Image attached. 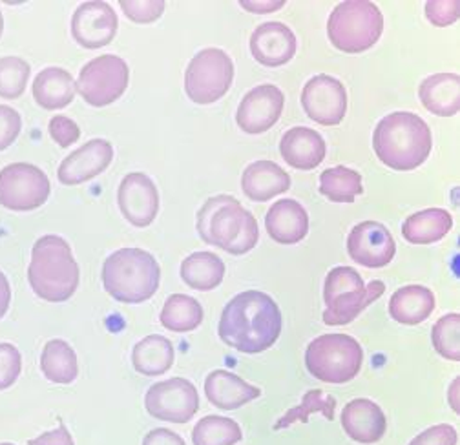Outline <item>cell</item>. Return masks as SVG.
I'll list each match as a JSON object with an SVG mask.
<instances>
[{"instance_id":"cell-1","label":"cell","mask_w":460,"mask_h":445,"mask_svg":"<svg viewBox=\"0 0 460 445\" xmlns=\"http://www.w3.org/2000/svg\"><path fill=\"white\" fill-rule=\"evenodd\" d=\"M281 327L283 318L276 301L265 292L247 291L226 303L217 332L228 347L258 354L278 342Z\"/></svg>"},{"instance_id":"cell-2","label":"cell","mask_w":460,"mask_h":445,"mask_svg":"<svg viewBox=\"0 0 460 445\" xmlns=\"http://www.w3.org/2000/svg\"><path fill=\"white\" fill-rule=\"evenodd\" d=\"M373 148L391 170L410 172L426 162L433 148V137L422 118L411 111H394L376 125Z\"/></svg>"},{"instance_id":"cell-3","label":"cell","mask_w":460,"mask_h":445,"mask_svg":"<svg viewBox=\"0 0 460 445\" xmlns=\"http://www.w3.org/2000/svg\"><path fill=\"white\" fill-rule=\"evenodd\" d=\"M198 234L207 245L228 254L251 252L260 238L254 215L233 196H216L205 201L198 212Z\"/></svg>"},{"instance_id":"cell-4","label":"cell","mask_w":460,"mask_h":445,"mask_svg":"<svg viewBox=\"0 0 460 445\" xmlns=\"http://www.w3.org/2000/svg\"><path fill=\"white\" fill-rule=\"evenodd\" d=\"M28 282L33 292L49 301H68L79 287V265L61 236H42L31 250Z\"/></svg>"},{"instance_id":"cell-5","label":"cell","mask_w":460,"mask_h":445,"mask_svg":"<svg viewBox=\"0 0 460 445\" xmlns=\"http://www.w3.org/2000/svg\"><path fill=\"white\" fill-rule=\"evenodd\" d=\"M159 263L143 249H121L102 265V285L121 303L136 305L150 300L159 289Z\"/></svg>"},{"instance_id":"cell-6","label":"cell","mask_w":460,"mask_h":445,"mask_svg":"<svg viewBox=\"0 0 460 445\" xmlns=\"http://www.w3.org/2000/svg\"><path fill=\"white\" fill-rule=\"evenodd\" d=\"M384 292L385 285L380 280L364 285L362 275L355 268L336 266L325 280L323 321L331 327L348 325Z\"/></svg>"},{"instance_id":"cell-7","label":"cell","mask_w":460,"mask_h":445,"mask_svg":"<svg viewBox=\"0 0 460 445\" xmlns=\"http://www.w3.org/2000/svg\"><path fill=\"white\" fill-rule=\"evenodd\" d=\"M384 31V17L369 0H345L327 22L331 44L343 53H362L376 44Z\"/></svg>"},{"instance_id":"cell-8","label":"cell","mask_w":460,"mask_h":445,"mask_svg":"<svg viewBox=\"0 0 460 445\" xmlns=\"http://www.w3.org/2000/svg\"><path fill=\"white\" fill-rule=\"evenodd\" d=\"M364 351L348 334H323L313 340L305 351L307 371L325 383H348L362 369Z\"/></svg>"},{"instance_id":"cell-9","label":"cell","mask_w":460,"mask_h":445,"mask_svg":"<svg viewBox=\"0 0 460 445\" xmlns=\"http://www.w3.org/2000/svg\"><path fill=\"white\" fill-rule=\"evenodd\" d=\"M234 65L219 48L201 49L185 74V92L196 104H212L233 86Z\"/></svg>"},{"instance_id":"cell-10","label":"cell","mask_w":460,"mask_h":445,"mask_svg":"<svg viewBox=\"0 0 460 445\" xmlns=\"http://www.w3.org/2000/svg\"><path fill=\"white\" fill-rule=\"evenodd\" d=\"M128 81L130 70L121 57L101 55L81 70L75 92H79L88 104L102 108L123 97L128 88Z\"/></svg>"},{"instance_id":"cell-11","label":"cell","mask_w":460,"mask_h":445,"mask_svg":"<svg viewBox=\"0 0 460 445\" xmlns=\"http://www.w3.org/2000/svg\"><path fill=\"white\" fill-rule=\"evenodd\" d=\"M49 179L35 164L13 162L0 170V205L8 210L28 212L49 197Z\"/></svg>"},{"instance_id":"cell-12","label":"cell","mask_w":460,"mask_h":445,"mask_svg":"<svg viewBox=\"0 0 460 445\" xmlns=\"http://www.w3.org/2000/svg\"><path fill=\"white\" fill-rule=\"evenodd\" d=\"M148 414L172 423H187L199 409V397L192 381L170 378L148 388L145 397Z\"/></svg>"},{"instance_id":"cell-13","label":"cell","mask_w":460,"mask_h":445,"mask_svg":"<svg viewBox=\"0 0 460 445\" xmlns=\"http://www.w3.org/2000/svg\"><path fill=\"white\" fill-rule=\"evenodd\" d=\"M302 106L309 119L322 127H336L348 111V92L331 75L313 77L302 92Z\"/></svg>"},{"instance_id":"cell-14","label":"cell","mask_w":460,"mask_h":445,"mask_svg":"<svg viewBox=\"0 0 460 445\" xmlns=\"http://www.w3.org/2000/svg\"><path fill=\"white\" fill-rule=\"evenodd\" d=\"M283 106L285 97L278 86H256L242 99L236 114V123L245 134H263L279 121Z\"/></svg>"},{"instance_id":"cell-15","label":"cell","mask_w":460,"mask_h":445,"mask_svg":"<svg viewBox=\"0 0 460 445\" xmlns=\"http://www.w3.org/2000/svg\"><path fill=\"white\" fill-rule=\"evenodd\" d=\"M348 252L362 266L382 268L394 257L396 245L385 225L378 221H364L351 231Z\"/></svg>"},{"instance_id":"cell-16","label":"cell","mask_w":460,"mask_h":445,"mask_svg":"<svg viewBox=\"0 0 460 445\" xmlns=\"http://www.w3.org/2000/svg\"><path fill=\"white\" fill-rule=\"evenodd\" d=\"M119 19L113 8L101 0L81 4L72 19V35L86 49L108 46L118 33Z\"/></svg>"},{"instance_id":"cell-17","label":"cell","mask_w":460,"mask_h":445,"mask_svg":"<svg viewBox=\"0 0 460 445\" xmlns=\"http://www.w3.org/2000/svg\"><path fill=\"white\" fill-rule=\"evenodd\" d=\"M118 201L123 215L134 227H148L159 210V194L155 183L141 172L128 174L118 192Z\"/></svg>"},{"instance_id":"cell-18","label":"cell","mask_w":460,"mask_h":445,"mask_svg":"<svg viewBox=\"0 0 460 445\" xmlns=\"http://www.w3.org/2000/svg\"><path fill=\"white\" fill-rule=\"evenodd\" d=\"M113 159V148L104 139H92L70 153L59 166L57 178L63 185L74 187L102 174Z\"/></svg>"},{"instance_id":"cell-19","label":"cell","mask_w":460,"mask_h":445,"mask_svg":"<svg viewBox=\"0 0 460 445\" xmlns=\"http://www.w3.org/2000/svg\"><path fill=\"white\" fill-rule=\"evenodd\" d=\"M298 49V40L289 26L281 22H265L251 37V53L254 59L269 68L289 63Z\"/></svg>"},{"instance_id":"cell-20","label":"cell","mask_w":460,"mask_h":445,"mask_svg":"<svg viewBox=\"0 0 460 445\" xmlns=\"http://www.w3.org/2000/svg\"><path fill=\"white\" fill-rule=\"evenodd\" d=\"M341 427L351 440L371 445L384 438L387 420L380 406L367 398H357L343 407Z\"/></svg>"},{"instance_id":"cell-21","label":"cell","mask_w":460,"mask_h":445,"mask_svg":"<svg viewBox=\"0 0 460 445\" xmlns=\"http://www.w3.org/2000/svg\"><path fill=\"white\" fill-rule=\"evenodd\" d=\"M269 236L281 245H295L309 232V215L295 199L276 201L265 217Z\"/></svg>"},{"instance_id":"cell-22","label":"cell","mask_w":460,"mask_h":445,"mask_svg":"<svg viewBox=\"0 0 460 445\" xmlns=\"http://www.w3.org/2000/svg\"><path fill=\"white\" fill-rule=\"evenodd\" d=\"M205 395L212 406L223 411H234L256 400L261 391L240 376L228 371H212L205 380Z\"/></svg>"},{"instance_id":"cell-23","label":"cell","mask_w":460,"mask_h":445,"mask_svg":"<svg viewBox=\"0 0 460 445\" xmlns=\"http://www.w3.org/2000/svg\"><path fill=\"white\" fill-rule=\"evenodd\" d=\"M281 157L296 170H313L322 164L327 153L323 137L311 128L296 127L285 132L279 143Z\"/></svg>"},{"instance_id":"cell-24","label":"cell","mask_w":460,"mask_h":445,"mask_svg":"<svg viewBox=\"0 0 460 445\" xmlns=\"http://www.w3.org/2000/svg\"><path fill=\"white\" fill-rule=\"evenodd\" d=\"M242 188L249 199L263 203L289 190L291 178L272 161H256L245 169Z\"/></svg>"},{"instance_id":"cell-25","label":"cell","mask_w":460,"mask_h":445,"mask_svg":"<svg viewBox=\"0 0 460 445\" xmlns=\"http://www.w3.org/2000/svg\"><path fill=\"white\" fill-rule=\"evenodd\" d=\"M419 97L424 108L438 118H453L460 109V77L456 74H435L422 81Z\"/></svg>"},{"instance_id":"cell-26","label":"cell","mask_w":460,"mask_h":445,"mask_svg":"<svg viewBox=\"0 0 460 445\" xmlns=\"http://www.w3.org/2000/svg\"><path fill=\"white\" fill-rule=\"evenodd\" d=\"M75 97V81L63 68H46L33 81V99L44 109H63Z\"/></svg>"},{"instance_id":"cell-27","label":"cell","mask_w":460,"mask_h":445,"mask_svg":"<svg viewBox=\"0 0 460 445\" xmlns=\"http://www.w3.org/2000/svg\"><path fill=\"white\" fill-rule=\"evenodd\" d=\"M435 310V294L422 285H408L389 300V314L402 325H419Z\"/></svg>"},{"instance_id":"cell-28","label":"cell","mask_w":460,"mask_h":445,"mask_svg":"<svg viewBox=\"0 0 460 445\" xmlns=\"http://www.w3.org/2000/svg\"><path fill=\"white\" fill-rule=\"evenodd\" d=\"M453 227V217L444 208H428L410 215L402 225V236L413 245L440 241Z\"/></svg>"},{"instance_id":"cell-29","label":"cell","mask_w":460,"mask_h":445,"mask_svg":"<svg viewBox=\"0 0 460 445\" xmlns=\"http://www.w3.org/2000/svg\"><path fill=\"white\" fill-rule=\"evenodd\" d=\"M225 263L212 252L190 254L181 263V280L194 291H212L221 285Z\"/></svg>"},{"instance_id":"cell-30","label":"cell","mask_w":460,"mask_h":445,"mask_svg":"<svg viewBox=\"0 0 460 445\" xmlns=\"http://www.w3.org/2000/svg\"><path fill=\"white\" fill-rule=\"evenodd\" d=\"M40 371L49 381L68 385L79 376L77 354L65 340H49L42 349Z\"/></svg>"},{"instance_id":"cell-31","label":"cell","mask_w":460,"mask_h":445,"mask_svg":"<svg viewBox=\"0 0 460 445\" xmlns=\"http://www.w3.org/2000/svg\"><path fill=\"white\" fill-rule=\"evenodd\" d=\"M132 363L143 376L164 374L174 363V347L164 336L152 334L134 347Z\"/></svg>"},{"instance_id":"cell-32","label":"cell","mask_w":460,"mask_h":445,"mask_svg":"<svg viewBox=\"0 0 460 445\" xmlns=\"http://www.w3.org/2000/svg\"><path fill=\"white\" fill-rule=\"evenodd\" d=\"M161 325L172 332H190L196 330L203 321V307L198 300L187 294H172L163 310Z\"/></svg>"},{"instance_id":"cell-33","label":"cell","mask_w":460,"mask_h":445,"mask_svg":"<svg viewBox=\"0 0 460 445\" xmlns=\"http://www.w3.org/2000/svg\"><path fill=\"white\" fill-rule=\"evenodd\" d=\"M320 192L332 203H353L364 192L362 176L345 166H334L320 176Z\"/></svg>"},{"instance_id":"cell-34","label":"cell","mask_w":460,"mask_h":445,"mask_svg":"<svg viewBox=\"0 0 460 445\" xmlns=\"http://www.w3.org/2000/svg\"><path fill=\"white\" fill-rule=\"evenodd\" d=\"M314 413H320L329 422L334 420V413H336V400H334V397L325 395L323 391H320V388H313V391H307L304 400H302V404L287 411L274 423V429L281 431V429L291 427V425H295L298 422L305 423V422H309V416L314 414Z\"/></svg>"},{"instance_id":"cell-35","label":"cell","mask_w":460,"mask_h":445,"mask_svg":"<svg viewBox=\"0 0 460 445\" xmlns=\"http://www.w3.org/2000/svg\"><path fill=\"white\" fill-rule=\"evenodd\" d=\"M242 436L238 422L225 416H205L192 431L194 445H234Z\"/></svg>"},{"instance_id":"cell-36","label":"cell","mask_w":460,"mask_h":445,"mask_svg":"<svg viewBox=\"0 0 460 445\" xmlns=\"http://www.w3.org/2000/svg\"><path fill=\"white\" fill-rule=\"evenodd\" d=\"M431 342L435 351L446 360H460V316L451 312L442 316L431 330Z\"/></svg>"},{"instance_id":"cell-37","label":"cell","mask_w":460,"mask_h":445,"mask_svg":"<svg viewBox=\"0 0 460 445\" xmlns=\"http://www.w3.org/2000/svg\"><path fill=\"white\" fill-rule=\"evenodd\" d=\"M31 68L21 57L0 59V97L19 99L28 84Z\"/></svg>"},{"instance_id":"cell-38","label":"cell","mask_w":460,"mask_h":445,"mask_svg":"<svg viewBox=\"0 0 460 445\" xmlns=\"http://www.w3.org/2000/svg\"><path fill=\"white\" fill-rule=\"evenodd\" d=\"M22 358L15 345L0 344V391H6L21 376Z\"/></svg>"},{"instance_id":"cell-39","label":"cell","mask_w":460,"mask_h":445,"mask_svg":"<svg viewBox=\"0 0 460 445\" xmlns=\"http://www.w3.org/2000/svg\"><path fill=\"white\" fill-rule=\"evenodd\" d=\"M163 0H121L125 15L137 24H150L157 21L164 12Z\"/></svg>"},{"instance_id":"cell-40","label":"cell","mask_w":460,"mask_h":445,"mask_svg":"<svg viewBox=\"0 0 460 445\" xmlns=\"http://www.w3.org/2000/svg\"><path fill=\"white\" fill-rule=\"evenodd\" d=\"M22 128V121L19 111L12 106L0 104V152L10 148L19 137Z\"/></svg>"},{"instance_id":"cell-41","label":"cell","mask_w":460,"mask_h":445,"mask_svg":"<svg viewBox=\"0 0 460 445\" xmlns=\"http://www.w3.org/2000/svg\"><path fill=\"white\" fill-rule=\"evenodd\" d=\"M49 135L61 148H68L81 137V128L75 121L65 116H55L49 121Z\"/></svg>"},{"instance_id":"cell-42","label":"cell","mask_w":460,"mask_h":445,"mask_svg":"<svg viewBox=\"0 0 460 445\" xmlns=\"http://www.w3.org/2000/svg\"><path fill=\"white\" fill-rule=\"evenodd\" d=\"M460 15V3L456 0H433L426 4V17L438 28L453 24Z\"/></svg>"},{"instance_id":"cell-43","label":"cell","mask_w":460,"mask_h":445,"mask_svg":"<svg viewBox=\"0 0 460 445\" xmlns=\"http://www.w3.org/2000/svg\"><path fill=\"white\" fill-rule=\"evenodd\" d=\"M456 429L449 423H438L415 436L410 445H456Z\"/></svg>"},{"instance_id":"cell-44","label":"cell","mask_w":460,"mask_h":445,"mask_svg":"<svg viewBox=\"0 0 460 445\" xmlns=\"http://www.w3.org/2000/svg\"><path fill=\"white\" fill-rule=\"evenodd\" d=\"M28 445H75V443H74L70 431L65 425H59L49 432H44V434L30 440Z\"/></svg>"},{"instance_id":"cell-45","label":"cell","mask_w":460,"mask_h":445,"mask_svg":"<svg viewBox=\"0 0 460 445\" xmlns=\"http://www.w3.org/2000/svg\"><path fill=\"white\" fill-rule=\"evenodd\" d=\"M143 445H187V443H185V440H183L180 434H176L174 431L159 427V429H152V431L145 436Z\"/></svg>"},{"instance_id":"cell-46","label":"cell","mask_w":460,"mask_h":445,"mask_svg":"<svg viewBox=\"0 0 460 445\" xmlns=\"http://www.w3.org/2000/svg\"><path fill=\"white\" fill-rule=\"evenodd\" d=\"M242 6L252 13H272L285 6V0H274V3H269V0H254V3H247V0H243Z\"/></svg>"},{"instance_id":"cell-47","label":"cell","mask_w":460,"mask_h":445,"mask_svg":"<svg viewBox=\"0 0 460 445\" xmlns=\"http://www.w3.org/2000/svg\"><path fill=\"white\" fill-rule=\"evenodd\" d=\"M10 303H12V287L6 274L0 270V319L6 316Z\"/></svg>"},{"instance_id":"cell-48","label":"cell","mask_w":460,"mask_h":445,"mask_svg":"<svg viewBox=\"0 0 460 445\" xmlns=\"http://www.w3.org/2000/svg\"><path fill=\"white\" fill-rule=\"evenodd\" d=\"M3 31H4V17L0 13V37H3Z\"/></svg>"},{"instance_id":"cell-49","label":"cell","mask_w":460,"mask_h":445,"mask_svg":"<svg viewBox=\"0 0 460 445\" xmlns=\"http://www.w3.org/2000/svg\"><path fill=\"white\" fill-rule=\"evenodd\" d=\"M0 445H15V443H0Z\"/></svg>"}]
</instances>
